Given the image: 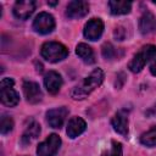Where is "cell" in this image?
Returning a JSON list of instances; mask_svg holds the SVG:
<instances>
[{"instance_id":"5","label":"cell","mask_w":156,"mask_h":156,"mask_svg":"<svg viewBox=\"0 0 156 156\" xmlns=\"http://www.w3.org/2000/svg\"><path fill=\"white\" fill-rule=\"evenodd\" d=\"M61 145V139L57 134H50L43 143H40L37 147L38 156H54Z\"/></svg>"},{"instance_id":"6","label":"cell","mask_w":156,"mask_h":156,"mask_svg":"<svg viewBox=\"0 0 156 156\" xmlns=\"http://www.w3.org/2000/svg\"><path fill=\"white\" fill-rule=\"evenodd\" d=\"M55 28V20L48 12H40L33 21V29L39 34H49Z\"/></svg>"},{"instance_id":"11","label":"cell","mask_w":156,"mask_h":156,"mask_svg":"<svg viewBox=\"0 0 156 156\" xmlns=\"http://www.w3.org/2000/svg\"><path fill=\"white\" fill-rule=\"evenodd\" d=\"M23 93H24L27 101L30 104H37L43 98V93L40 90V87L35 82L26 80L23 83Z\"/></svg>"},{"instance_id":"26","label":"cell","mask_w":156,"mask_h":156,"mask_svg":"<svg viewBox=\"0 0 156 156\" xmlns=\"http://www.w3.org/2000/svg\"><path fill=\"white\" fill-rule=\"evenodd\" d=\"M152 2H154V4H155V5H156V1H152Z\"/></svg>"},{"instance_id":"22","label":"cell","mask_w":156,"mask_h":156,"mask_svg":"<svg viewBox=\"0 0 156 156\" xmlns=\"http://www.w3.org/2000/svg\"><path fill=\"white\" fill-rule=\"evenodd\" d=\"M116 54H117V51H116V49H115L111 44H105V45L102 46V56H104L106 60H112V58H115V57H116Z\"/></svg>"},{"instance_id":"18","label":"cell","mask_w":156,"mask_h":156,"mask_svg":"<svg viewBox=\"0 0 156 156\" xmlns=\"http://www.w3.org/2000/svg\"><path fill=\"white\" fill-rule=\"evenodd\" d=\"M76 54H77L85 63H93V62L95 61L93 49H91L88 44H84V43L78 44L77 48H76Z\"/></svg>"},{"instance_id":"19","label":"cell","mask_w":156,"mask_h":156,"mask_svg":"<svg viewBox=\"0 0 156 156\" xmlns=\"http://www.w3.org/2000/svg\"><path fill=\"white\" fill-rule=\"evenodd\" d=\"M140 143L145 146L149 147H155L156 146V127L151 128L146 133H144L140 136Z\"/></svg>"},{"instance_id":"1","label":"cell","mask_w":156,"mask_h":156,"mask_svg":"<svg viewBox=\"0 0 156 156\" xmlns=\"http://www.w3.org/2000/svg\"><path fill=\"white\" fill-rule=\"evenodd\" d=\"M102 80H104V72L101 68H96L87 78H84V80H82L78 85L73 88V90L71 91V96L74 100L85 99L93 90H95L98 87L101 85Z\"/></svg>"},{"instance_id":"17","label":"cell","mask_w":156,"mask_h":156,"mask_svg":"<svg viewBox=\"0 0 156 156\" xmlns=\"http://www.w3.org/2000/svg\"><path fill=\"white\" fill-rule=\"evenodd\" d=\"M108 7L112 15H126L132 9V2L130 1H108Z\"/></svg>"},{"instance_id":"15","label":"cell","mask_w":156,"mask_h":156,"mask_svg":"<svg viewBox=\"0 0 156 156\" xmlns=\"http://www.w3.org/2000/svg\"><path fill=\"white\" fill-rule=\"evenodd\" d=\"M111 124L118 134H121V135L128 134V118H127V115L124 113V111L117 112L113 116V118L111 119Z\"/></svg>"},{"instance_id":"20","label":"cell","mask_w":156,"mask_h":156,"mask_svg":"<svg viewBox=\"0 0 156 156\" xmlns=\"http://www.w3.org/2000/svg\"><path fill=\"white\" fill-rule=\"evenodd\" d=\"M13 128V121L11 117L4 115L1 117V121H0V132L1 134H7L9 132H11Z\"/></svg>"},{"instance_id":"12","label":"cell","mask_w":156,"mask_h":156,"mask_svg":"<svg viewBox=\"0 0 156 156\" xmlns=\"http://www.w3.org/2000/svg\"><path fill=\"white\" fill-rule=\"evenodd\" d=\"M44 84L50 94H56L62 85V78L57 72L50 71L44 77Z\"/></svg>"},{"instance_id":"3","label":"cell","mask_w":156,"mask_h":156,"mask_svg":"<svg viewBox=\"0 0 156 156\" xmlns=\"http://www.w3.org/2000/svg\"><path fill=\"white\" fill-rule=\"evenodd\" d=\"M155 57H156V46L151 45V44L145 45V46L141 48V50L136 55H134L133 60L128 65V68L133 73H138L144 68V66L151 58H155Z\"/></svg>"},{"instance_id":"21","label":"cell","mask_w":156,"mask_h":156,"mask_svg":"<svg viewBox=\"0 0 156 156\" xmlns=\"http://www.w3.org/2000/svg\"><path fill=\"white\" fill-rule=\"evenodd\" d=\"M112 146L108 151H105L102 154V156H122V144L116 141V140H112Z\"/></svg>"},{"instance_id":"14","label":"cell","mask_w":156,"mask_h":156,"mask_svg":"<svg viewBox=\"0 0 156 156\" xmlns=\"http://www.w3.org/2000/svg\"><path fill=\"white\" fill-rule=\"evenodd\" d=\"M87 128V124H85V121L80 117H73L68 121V124H67V135L69 138H77L78 135H80Z\"/></svg>"},{"instance_id":"8","label":"cell","mask_w":156,"mask_h":156,"mask_svg":"<svg viewBox=\"0 0 156 156\" xmlns=\"http://www.w3.org/2000/svg\"><path fill=\"white\" fill-rule=\"evenodd\" d=\"M68 115V110L62 106V107H56L52 110H49L46 112V121L52 128H61L63 124L66 117Z\"/></svg>"},{"instance_id":"25","label":"cell","mask_w":156,"mask_h":156,"mask_svg":"<svg viewBox=\"0 0 156 156\" xmlns=\"http://www.w3.org/2000/svg\"><path fill=\"white\" fill-rule=\"evenodd\" d=\"M48 4H49V5H52V6H54V5H56V4H57V1H55V2H48Z\"/></svg>"},{"instance_id":"7","label":"cell","mask_w":156,"mask_h":156,"mask_svg":"<svg viewBox=\"0 0 156 156\" xmlns=\"http://www.w3.org/2000/svg\"><path fill=\"white\" fill-rule=\"evenodd\" d=\"M104 32V23L100 18H93L87 22L84 27V37L88 40H98Z\"/></svg>"},{"instance_id":"2","label":"cell","mask_w":156,"mask_h":156,"mask_svg":"<svg viewBox=\"0 0 156 156\" xmlns=\"http://www.w3.org/2000/svg\"><path fill=\"white\" fill-rule=\"evenodd\" d=\"M41 56L49 61V62H58L63 58L67 57L68 55V49L62 45L61 43L56 41H46L41 46Z\"/></svg>"},{"instance_id":"4","label":"cell","mask_w":156,"mask_h":156,"mask_svg":"<svg viewBox=\"0 0 156 156\" xmlns=\"http://www.w3.org/2000/svg\"><path fill=\"white\" fill-rule=\"evenodd\" d=\"M13 79L11 78H4L0 82V98L1 102L9 107L16 106L20 101V96L17 91L13 89Z\"/></svg>"},{"instance_id":"10","label":"cell","mask_w":156,"mask_h":156,"mask_svg":"<svg viewBox=\"0 0 156 156\" xmlns=\"http://www.w3.org/2000/svg\"><path fill=\"white\" fill-rule=\"evenodd\" d=\"M88 12H89V5H88V2L80 1V0H76V1L68 2L67 10H66V15L69 18H82Z\"/></svg>"},{"instance_id":"16","label":"cell","mask_w":156,"mask_h":156,"mask_svg":"<svg viewBox=\"0 0 156 156\" xmlns=\"http://www.w3.org/2000/svg\"><path fill=\"white\" fill-rule=\"evenodd\" d=\"M40 134V126L37 122H32L24 130L21 138V143L23 145H29L33 140H35Z\"/></svg>"},{"instance_id":"9","label":"cell","mask_w":156,"mask_h":156,"mask_svg":"<svg viewBox=\"0 0 156 156\" xmlns=\"http://www.w3.org/2000/svg\"><path fill=\"white\" fill-rule=\"evenodd\" d=\"M35 10V2L33 0H21L13 6V15L20 20H27Z\"/></svg>"},{"instance_id":"13","label":"cell","mask_w":156,"mask_h":156,"mask_svg":"<svg viewBox=\"0 0 156 156\" xmlns=\"http://www.w3.org/2000/svg\"><path fill=\"white\" fill-rule=\"evenodd\" d=\"M139 29L143 34H150L156 30V17L150 11H145L140 17Z\"/></svg>"},{"instance_id":"24","label":"cell","mask_w":156,"mask_h":156,"mask_svg":"<svg viewBox=\"0 0 156 156\" xmlns=\"http://www.w3.org/2000/svg\"><path fill=\"white\" fill-rule=\"evenodd\" d=\"M147 115H150V116H156V106H154V107L147 112Z\"/></svg>"},{"instance_id":"23","label":"cell","mask_w":156,"mask_h":156,"mask_svg":"<svg viewBox=\"0 0 156 156\" xmlns=\"http://www.w3.org/2000/svg\"><path fill=\"white\" fill-rule=\"evenodd\" d=\"M150 72L152 76H156V61L150 66Z\"/></svg>"}]
</instances>
